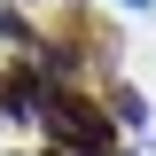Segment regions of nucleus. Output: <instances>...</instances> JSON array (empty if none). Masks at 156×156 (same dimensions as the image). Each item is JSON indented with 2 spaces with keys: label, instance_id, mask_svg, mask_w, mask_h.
Here are the masks:
<instances>
[{
  "label": "nucleus",
  "instance_id": "20e7f679",
  "mask_svg": "<svg viewBox=\"0 0 156 156\" xmlns=\"http://www.w3.org/2000/svg\"><path fill=\"white\" fill-rule=\"evenodd\" d=\"M101 156H133V148H101Z\"/></svg>",
  "mask_w": 156,
  "mask_h": 156
},
{
  "label": "nucleus",
  "instance_id": "39448f33",
  "mask_svg": "<svg viewBox=\"0 0 156 156\" xmlns=\"http://www.w3.org/2000/svg\"><path fill=\"white\" fill-rule=\"evenodd\" d=\"M133 8H156V0H133Z\"/></svg>",
  "mask_w": 156,
  "mask_h": 156
},
{
  "label": "nucleus",
  "instance_id": "f03ea898",
  "mask_svg": "<svg viewBox=\"0 0 156 156\" xmlns=\"http://www.w3.org/2000/svg\"><path fill=\"white\" fill-rule=\"evenodd\" d=\"M109 117L117 125H148V101H140L133 86H109Z\"/></svg>",
  "mask_w": 156,
  "mask_h": 156
},
{
  "label": "nucleus",
  "instance_id": "7ed1b4c3",
  "mask_svg": "<svg viewBox=\"0 0 156 156\" xmlns=\"http://www.w3.org/2000/svg\"><path fill=\"white\" fill-rule=\"evenodd\" d=\"M0 39H8V47H31L39 31H31V23H23V8H0Z\"/></svg>",
  "mask_w": 156,
  "mask_h": 156
},
{
  "label": "nucleus",
  "instance_id": "f257e3e1",
  "mask_svg": "<svg viewBox=\"0 0 156 156\" xmlns=\"http://www.w3.org/2000/svg\"><path fill=\"white\" fill-rule=\"evenodd\" d=\"M39 125L55 148H78V156H101L109 148V109L94 94H78V86H47L39 94Z\"/></svg>",
  "mask_w": 156,
  "mask_h": 156
}]
</instances>
